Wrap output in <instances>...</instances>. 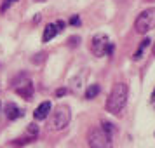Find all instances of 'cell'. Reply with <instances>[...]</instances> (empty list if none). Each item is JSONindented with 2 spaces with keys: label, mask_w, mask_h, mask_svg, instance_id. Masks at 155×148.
I'll use <instances>...</instances> for the list:
<instances>
[{
  "label": "cell",
  "mask_w": 155,
  "mask_h": 148,
  "mask_svg": "<svg viewBox=\"0 0 155 148\" xmlns=\"http://www.w3.org/2000/svg\"><path fill=\"white\" fill-rule=\"evenodd\" d=\"M153 28H155V7H150L136 18L134 30H136V33H148Z\"/></svg>",
  "instance_id": "obj_3"
},
{
  "label": "cell",
  "mask_w": 155,
  "mask_h": 148,
  "mask_svg": "<svg viewBox=\"0 0 155 148\" xmlns=\"http://www.w3.org/2000/svg\"><path fill=\"white\" fill-rule=\"evenodd\" d=\"M152 52H153V56H155V44H153V49H152Z\"/></svg>",
  "instance_id": "obj_20"
},
{
  "label": "cell",
  "mask_w": 155,
  "mask_h": 148,
  "mask_svg": "<svg viewBox=\"0 0 155 148\" xmlns=\"http://www.w3.org/2000/svg\"><path fill=\"white\" fill-rule=\"evenodd\" d=\"M5 115H7L9 120H16V119H19V117H23V110H19L14 103H9L5 106Z\"/></svg>",
  "instance_id": "obj_8"
},
{
  "label": "cell",
  "mask_w": 155,
  "mask_h": 148,
  "mask_svg": "<svg viewBox=\"0 0 155 148\" xmlns=\"http://www.w3.org/2000/svg\"><path fill=\"white\" fill-rule=\"evenodd\" d=\"M150 42H152L150 38H145V40H143V42L140 44V47H138V51L134 52V61H138V59H140V58L143 56V51H145V49L148 47V45H150Z\"/></svg>",
  "instance_id": "obj_11"
},
{
  "label": "cell",
  "mask_w": 155,
  "mask_h": 148,
  "mask_svg": "<svg viewBox=\"0 0 155 148\" xmlns=\"http://www.w3.org/2000/svg\"><path fill=\"white\" fill-rule=\"evenodd\" d=\"M108 44H110L108 35H105V33H98V35H94L92 37V40H91L92 54H94V56H105Z\"/></svg>",
  "instance_id": "obj_5"
},
{
  "label": "cell",
  "mask_w": 155,
  "mask_h": 148,
  "mask_svg": "<svg viewBox=\"0 0 155 148\" xmlns=\"http://www.w3.org/2000/svg\"><path fill=\"white\" fill-rule=\"evenodd\" d=\"M16 2H18V0H4L2 5H0V12H7L9 7H11L12 4H16Z\"/></svg>",
  "instance_id": "obj_12"
},
{
  "label": "cell",
  "mask_w": 155,
  "mask_h": 148,
  "mask_svg": "<svg viewBox=\"0 0 155 148\" xmlns=\"http://www.w3.org/2000/svg\"><path fill=\"white\" fill-rule=\"evenodd\" d=\"M54 25H56L58 31H63V30H64V21H61V19H59V21H56Z\"/></svg>",
  "instance_id": "obj_16"
},
{
  "label": "cell",
  "mask_w": 155,
  "mask_h": 148,
  "mask_svg": "<svg viewBox=\"0 0 155 148\" xmlns=\"http://www.w3.org/2000/svg\"><path fill=\"white\" fill-rule=\"evenodd\" d=\"M70 25H73V26H78L80 25V19H78V16H73L70 19Z\"/></svg>",
  "instance_id": "obj_17"
},
{
  "label": "cell",
  "mask_w": 155,
  "mask_h": 148,
  "mask_svg": "<svg viewBox=\"0 0 155 148\" xmlns=\"http://www.w3.org/2000/svg\"><path fill=\"white\" fill-rule=\"evenodd\" d=\"M66 94V89H58L56 91V96H64Z\"/></svg>",
  "instance_id": "obj_19"
},
{
  "label": "cell",
  "mask_w": 155,
  "mask_h": 148,
  "mask_svg": "<svg viewBox=\"0 0 155 148\" xmlns=\"http://www.w3.org/2000/svg\"><path fill=\"white\" fill-rule=\"evenodd\" d=\"M49 112H51V103L49 101H44V103H40V105L37 106L33 117H35L37 120H44L47 115H49Z\"/></svg>",
  "instance_id": "obj_7"
},
{
  "label": "cell",
  "mask_w": 155,
  "mask_h": 148,
  "mask_svg": "<svg viewBox=\"0 0 155 148\" xmlns=\"http://www.w3.org/2000/svg\"><path fill=\"white\" fill-rule=\"evenodd\" d=\"M68 42H70V45H78V42H80V38H78V37H73V38H70Z\"/></svg>",
  "instance_id": "obj_18"
},
{
  "label": "cell",
  "mask_w": 155,
  "mask_h": 148,
  "mask_svg": "<svg viewBox=\"0 0 155 148\" xmlns=\"http://www.w3.org/2000/svg\"><path fill=\"white\" fill-rule=\"evenodd\" d=\"M14 89L23 99H31V96H33V84H31V80H26L23 85H18Z\"/></svg>",
  "instance_id": "obj_6"
},
{
  "label": "cell",
  "mask_w": 155,
  "mask_h": 148,
  "mask_svg": "<svg viewBox=\"0 0 155 148\" xmlns=\"http://www.w3.org/2000/svg\"><path fill=\"white\" fill-rule=\"evenodd\" d=\"M28 134L31 136V138H35L37 134H38V127H37L35 124H30V127H28Z\"/></svg>",
  "instance_id": "obj_14"
},
{
  "label": "cell",
  "mask_w": 155,
  "mask_h": 148,
  "mask_svg": "<svg viewBox=\"0 0 155 148\" xmlns=\"http://www.w3.org/2000/svg\"><path fill=\"white\" fill-rule=\"evenodd\" d=\"M59 31H58L56 25L54 23H51V25H47L45 28H44V35H42V42H49V40H52L54 37L58 35Z\"/></svg>",
  "instance_id": "obj_9"
},
{
  "label": "cell",
  "mask_w": 155,
  "mask_h": 148,
  "mask_svg": "<svg viewBox=\"0 0 155 148\" xmlns=\"http://www.w3.org/2000/svg\"><path fill=\"white\" fill-rule=\"evenodd\" d=\"M127 96H129V87L124 82H117L112 87V91L108 94L106 99V110L110 113H120L122 108L127 103Z\"/></svg>",
  "instance_id": "obj_1"
},
{
  "label": "cell",
  "mask_w": 155,
  "mask_h": 148,
  "mask_svg": "<svg viewBox=\"0 0 155 148\" xmlns=\"http://www.w3.org/2000/svg\"><path fill=\"white\" fill-rule=\"evenodd\" d=\"M70 119H71V113H70V108L66 105H61L58 106L56 110L52 112V117H51V126L58 129V131H61L64 127L70 124Z\"/></svg>",
  "instance_id": "obj_4"
},
{
  "label": "cell",
  "mask_w": 155,
  "mask_h": 148,
  "mask_svg": "<svg viewBox=\"0 0 155 148\" xmlns=\"http://www.w3.org/2000/svg\"><path fill=\"white\" fill-rule=\"evenodd\" d=\"M113 52H115V45L110 42V44H108V47H106V56H112Z\"/></svg>",
  "instance_id": "obj_15"
},
{
  "label": "cell",
  "mask_w": 155,
  "mask_h": 148,
  "mask_svg": "<svg viewBox=\"0 0 155 148\" xmlns=\"http://www.w3.org/2000/svg\"><path fill=\"white\" fill-rule=\"evenodd\" d=\"M99 91H101L99 84H92V85H89V87L85 89V99H94V98H96V96L99 94Z\"/></svg>",
  "instance_id": "obj_10"
},
{
  "label": "cell",
  "mask_w": 155,
  "mask_h": 148,
  "mask_svg": "<svg viewBox=\"0 0 155 148\" xmlns=\"http://www.w3.org/2000/svg\"><path fill=\"white\" fill-rule=\"evenodd\" d=\"M113 136L108 134L101 126L91 127L87 133V143L91 148H112L113 146Z\"/></svg>",
  "instance_id": "obj_2"
},
{
  "label": "cell",
  "mask_w": 155,
  "mask_h": 148,
  "mask_svg": "<svg viewBox=\"0 0 155 148\" xmlns=\"http://www.w3.org/2000/svg\"><path fill=\"white\" fill-rule=\"evenodd\" d=\"M33 2H45V0H33Z\"/></svg>",
  "instance_id": "obj_21"
},
{
  "label": "cell",
  "mask_w": 155,
  "mask_h": 148,
  "mask_svg": "<svg viewBox=\"0 0 155 148\" xmlns=\"http://www.w3.org/2000/svg\"><path fill=\"white\" fill-rule=\"evenodd\" d=\"M101 127H103L108 134H112V136H113V133H115V127H113V124H110V122H103V124H101Z\"/></svg>",
  "instance_id": "obj_13"
}]
</instances>
